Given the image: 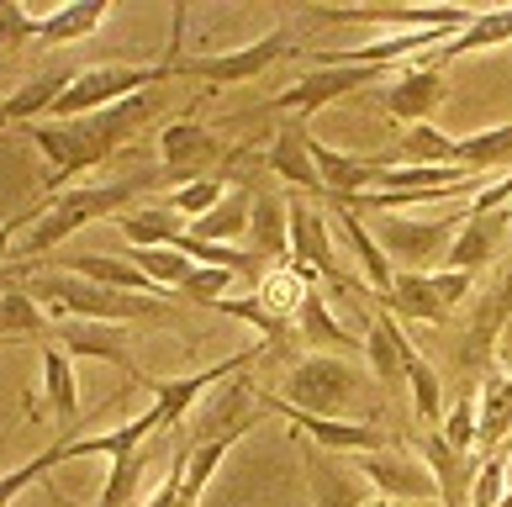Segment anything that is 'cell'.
Here are the masks:
<instances>
[{"label":"cell","instance_id":"cell-20","mask_svg":"<svg viewBox=\"0 0 512 507\" xmlns=\"http://www.w3.org/2000/svg\"><path fill=\"white\" fill-rule=\"evenodd\" d=\"M249 238H254V259H259L264 270L286 265V254H291V217H286V196H275V191H254Z\"/></svg>","mask_w":512,"mask_h":507},{"label":"cell","instance_id":"cell-33","mask_svg":"<svg viewBox=\"0 0 512 507\" xmlns=\"http://www.w3.org/2000/svg\"><path fill=\"white\" fill-rule=\"evenodd\" d=\"M249 159V148H233V154H227V164L217 169V175H206V180H191V185H175V191H169V212H180L185 222H196V217H206L212 212V206L227 196V180H233V164H243Z\"/></svg>","mask_w":512,"mask_h":507},{"label":"cell","instance_id":"cell-18","mask_svg":"<svg viewBox=\"0 0 512 507\" xmlns=\"http://www.w3.org/2000/svg\"><path fill=\"white\" fill-rule=\"evenodd\" d=\"M512 439V375L491 365L476 391V455H497Z\"/></svg>","mask_w":512,"mask_h":507},{"label":"cell","instance_id":"cell-2","mask_svg":"<svg viewBox=\"0 0 512 507\" xmlns=\"http://www.w3.org/2000/svg\"><path fill=\"white\" fill-rule=\"evenodd\" d=\"M148 117H154V90L106 106V111H96V117L27 122V127H16V133L37 143V154H43L48 169H53V185H64V180H74V175H85V169H101L127 138H138V127H143Z\"/></svg>","mask_w":512,"mask_h":507},{"label":"cell","instance_id":"cell-38","mask_svg":"<svg viewBox=\"0 0 512 507\" xmlns=\"http://www.w3.org/2000/svg\"><path fill=\"white\" fill-rule=\"evenodd\" d=\"M217 312H222V317H233V323H249V328H259L264 338H270V344H275V338H286V333H291L286 323H280V317H270V312L259 307V296H222V302H217Z\"/></svg>","mask_w":512,"mask_h":507},{"label":"cell","instance_id":"cell-8","mask_svg":"<svg viewBox=\"0 0 512 507\" xmlns=\"http://www.w3.org/2000/svg\"><path fill=\"white\" fill-rule=\"evenodd\" d=\"M259 412H280V418L291 423L296 439L307 444H322L333 449V455H370V449H381L386 434L375 423H338V418H312V412L291 407L286 397H275V391H259Z\"/></svg>","mask_w":512,"mask_h":507},{"label":"cell","instance_id":"cell-15","mask_svg":"<svg viewBox=\"0 0 512 507\" xmlns=\"http://www.w3.org/2000/svg\"><path fill=\"white\" fill-rule=\"evenodd\" d=\"M264 169H270L275 180H286L291 191H301V196H312V201L322 196V180H317V164H312V133H307L301 117L275 127L270 148H264Z\"/></svg>","mask_w":512,"mask_h":507},{"label":"cell","instance_id":"cell-48","mask_svg":"<svg viewBox=\"0 0 512 507\" xmlns=\"http://www.w3.org/2000/svg\"><path fill=\"white\" fill-rule=\"evenodd\" d=\"M507 444H512V439H507Z\"/></svg>","mask_w":512,"mask_h":507},{"label":"cell","instance_id":"cell-7","mask_svg":"<svg viewBox=\"0 0 512 507\" xmlns=\"http://www.w3.org/2000/svg\"><path fill=\"white\" fill-rule=\"evenodd\" d=\"M354 397V365L344 354H307V360L291 365L286 381V402L312 412V418H338Z\"/></svg>","mask_w":512,"mask_h":507},{"label":"cell","instance_id":"cell-37","mask_svg":"<svg viewBox=\"0 0 512 507\" xmlns=\"http://www.w3.org/2000/svg\"><path fill=\"white\" fill-rule=\"evenodd\" d=\"M127 259H132V265H138L148 280H154L159 291H164V286H175V291H180V286H185V275L196 270L180 249H132Z\"/></svg>","mask_w":512,"mask_h":507},{"label":"cell","instance_id":"cell-31","mask_svg":"<svg viewBox=\"0 0 512 507\" xmlns=\"http://www.w3.org/2000/svg\"><path fill=\"white\" fill-rule=\"evenodd\" d=\"M249 212H254V191H249V185H227V196L212 206V212L191 222V238H206V243H233V238L249 233Z\"/></svg>","mask_w":512,"mask_h":507},{"label":"cell","instance_id":"cell-42","mask_svg":"<svg viewBox=\"0 0 512 507\" xmlns=\"http://www.w3.org/2000/svg\"><path fill=\"white\" fill-rule=\"evenodd\" d=\"M428 280H433V296H439L444 312H454L460 302L476 296V275H465V270H428Z\"/></svg>","mask_w":512,"mask_h":507},{"label":"cell","instance_id":"cell-40","mask_svg":"<svg viewBox=\"0 0 512 507\" xmlns=\"http://www.w3.org/2000/svg\"><path fill=\"white\" fill-rule=\"evenodd\" d=\"M233 270H212V265H196L191 275H185V296H191V302H201V307H217L222 296H227V286H233Z\"/></svg>","mask_w":512,"mask_h":507},{"label":"cell","instance_id":"cell-6","mask_svg":"<svg viewBox=\"0 0 512 507\" xmlns=\"http://www.w3.org/2000/svg\"><path fill=\"white\" fill-rule=\"evenodd\" d=\"M449 96V74L428 59V53H417V59H407L402 69L386 80V90H375V106L386 111V117H396L402 127H417V122H433V111L444 106Z\"/></svg>","mask_w":512,"mask_h":507},{"label":"cell","instance_id":"cell-26","mask_svg":"<svg viewBox=\"0 0 512 507\" xmlns=\"http://www.w3.org/2000/svg\"><path fill=\"white\" fill-rule=\"evenodd\" d=\"M111 16L106 0H74V6H59L48 16H37V43L48 48H69V43H85L90 32Z\"/></svg>","mask_w":512,"mask_h":507},{"label":"cell","instance_id":"cell-16","mask_svg":"<svg viewBox=\"0 0 512 507\" xmlns=\"http://www.w3.org/2000/svg\"><path fill=\"white\" fill-rule=\"evenodd\" d=\"M412 449H417V460L428 465L439 502H444V507H470V486H476L481 460H476V455H460V449H449L439 434H433V428H428V434H417Z\"/></svg>","mask_w":512,"mask_h":507},{"label":"cell","instance_id":"cell-14","mask_svg":"<svg viewBox=\"0 0 512 507\" xmlns=\"http://www.w3.org/2000/svg\"><path fill=\"white\" fill-rule=\"evenodd\" d=\"M312 22H359V27H386V32H460L476 11L465 6H417V11H349V6H322V11H307Z\"/></svg>","mask_w":512,"mask_h":507},{"label":"cell","instance_id":"cell-32","mask_svg":"<svg viewBox=\"0 0 512 507\" xmlns=\"http://www.w3.org/2000/svg\"><path fill=\"white\" fill-rule=\"evenodd\" d=\"M454 164L470 169V175H491V180H497V169H512V122L460 138V143H454Z\"/></svg>","mask_w":512,"mask_h":507},{"label":"cell","instance_id":"cell-24","mask_svg":"<svg viewBox=\"0 0 512 507\" xmlns=\"http://www.w3.org/2000/svg\"><path fill=\"white\" fill-rule=\"evenodd\" d=\"M43 397L48 412L59 418V439H69L80 423V381H74V360L53 344H43Z\"/></svg>","mask_w":512,"mask_h":507},{"label":"cell","instance_id":"cell-19","mask_svg":"<svg viewBox=\"0 0 512 507\" xmlns=\"http://www.w3.org/2000/svg\"><path fill=\"white\" fill-rule=\"evenodd\" d=\"M74 69H48V74H32L11 90V96H0V127H27V122H43L53 101L69 90Z\"/></svg>","mask_w":512,"mask_h":507},{"label":"cell","instance_id":"cell-34","mask_svg":"<svg viewBox=\"0 0 512 507\" xmlns=\"http://www.w3.org/2000/svg\"><path fill=\"white\" fill-rule=\"evenodd\" d=\"M454 143H460V138H449L444 127L417 122V127H402V143H396L391 164H428V169H444V164H454Z\"/></svg>","mask_w":512,"mask_h":507},{"label":"cell","instance_id":"cell-5","mask_svg":"<svg viewBox=\"0 0 512 507\" xmlns=\"http://www.w3.org/2000/svg\"><path fill=\"white\" fill-rule=\"evenodd\" d=\"M465 217L470 212H444V217H433V222H417V217H381L375 222V243L386 249V259L396 270H439L444 265V254H449V243L454 233L465 228Z\"/></svg>","mask_w":512,"mask_h":507},{"label":"cell","instance_id":"cell-1","mask_svg":"<svg viewBox=\"0 0 512 507\" xmlns=\"http://www.w3.org/2000/svg\"><path fill=\"white\" fill-rule=\"evenodd\" d=\"M159 185H180V180L169 175L164 164H154V169H138V175L90 180V185H74V191H59V196L37 201L32 212H16L6 228H0V249L16 238L11 265H37V259H48L59 243H69L80 228H90V222L132 212V206H138V196L159 191Z\"/></svg>","mask_w":512,"mask_h":507},{"label":"cell","instance_id":"cell-13","mask_svg":"<svg viewBox=\"0 0 512 507\" xmlns=\"http://www.w3.org/2000/svg\"><path fill=\"white\" fill-rule=\"evenodd\" d=\"M354 465H359V476H365L381 497H391V502H423V497H439V492H433L428 465H423V460H412L407 449H396V444H381V449H370V455H354Z\"/></svg>","mask_w":512,"mask_h":507},{"label":"cell","instance_id":"cell-45","mask_svg":"<svg viewBox=\"0 0 512 507\" xmlns=\"http://www.w3.org/2000/svg\"><path fill=\"white\" fill-rule=\"evenodd\" d=\"M53 507H69V502H64V497H53Z\"/></svg>","mask_w":512,"mask_h":507},{"label":"cell","instance_id":"cell-44","mask_svg":"<svg viewBox=\"0 0 512 507\" xmlns=\"http://www.w3.org/2000/svg\"><path fill=\"white\" fill-rule=\"evenodd\" d=\"M365 507H396V502H391V497H370Z\"/></svg>","mask_w":512,"mask_h":507},{"label":"cell","instance_id":"cell-39","mask_svg":"<svg viewBox=\"0 0 512 507\" xmlns=\"http://www.w3.org/2000/svg\"><path fill=\"white\" fill-rule=\"evenodd\" d=\"M449 449H460V455H476V397H465L449 407V418H444V428H433Z\"/></svg>","mask_w":512,"mask_h":507},{"label":"cell","instance_id":"cell-46","mask_svg":"<svg viewBox=\"0 0 512 507\" xmlns=\"http://www.w3.org/2000/svg\"><path fill=\"white\" fill-rule=\"evenodd\" d=\"M0 344H6V338H0Z\"/></svg>","mask_w":512,"mask_h":507},{"label":"cell","instance_id":"cell-47","mask_svg":"<svg viewBox=\"0 0 512 507\" xmlns=\"http://www.w3.org/2000/svg\"><path fill=\"white\" fill-rule=\"evenodd\" d=\"M507 375H512V370H507Z\"/></svg>","mask_w":512,"mask_h":507},{"label":"cell","instance_id":"cell-9","mask_svg":"<svg viewBox=\"0 0 512 507\" xmlns=\"http://www.w3.org/2000/svg\"><path fill=\"white\" fill-rule=\"evenodd\" d=\"M43 344L64 349L69 360H106L132 375V386H148V370H138V360H132L127 349V333L117 323H85V317H64V323H53Z\"/></svg>","mask_w":512,"mask_h":507},{"label":"cell","instance_id":"cell-11","mask_svg":"<svg viewBox=\"0 0 512 507\" xmlns=\"http://www.w3.org/2000/svg\"><path fill=\"white\" fill-rule=\"evenodd\" d=\"M381 74H386V69H333V64H322V69H307L301 80H291L270 106H275V111H286V117H301V122H307L312 111H322V106H333V101L354 96L359 85H375Z\"/></svg>","mask_w":512,"mask_h":507},{"label":"cell","instance_id":"cell-41","mask_svg":"<svg viewBox=\"0 0 512 507\" xmlns=\"http://www.w3.org/2000/svg\"><path fill=\"white\" fill-rule=\"evenodd\" d=\"M37 43V16L27 6H16V0H6V11H0V48H27Z\"/></svg>","mask_w":512,"mask_h":507},{"label":"cell","instance_id":"cell-29","mask_svg":"<svg viewBox=\"0 0 512 507\" xmlns=\"http://www.w3.org/2000/svg\"><path fill=\"white\" fill-rule=\"evenodd\" d=\"M48 328H53V317L32 302L27 286L0 291V338H6V344H43Z\"/></svg>","mask_w":512,"mask_h":507},{"label":"cell","instance_id":"cell-17","mask_svg":"<svg viewBox=\"0 0 512 507\" xmlns=\"http://www.w3.org/2000/svg\"><path fill=\"white\" fill-rule=\"evenodd\" d=\"M512 228V212L502 206V212H481V217H465V228L454 233L449 243V254H444V265L439 270H465V275H481L491 259L502 254V238Z\"/></svg>","mask_w":512,"mask_h":507},{"label":"cell","instance_id":"cell-30","mask_svg":"<svg viewBox=\"0 0 512 507\" xmlns=\"http://www.w3.org/2000/svg\"><path fill=\"white\" fill-rule=\"evenodd\" d=\"M296 328H301V338L307 344H317V349H338L349 360V354H365V338H354L338 317L328 312V296H317V291H307V302H301V312H296Z\"/></svg>","mask_w":512,"mask_h":507},{"label":"cell","instance_id":"cell-43","mask_svg":"<svg viewBox=\"0 0 512 507\" xmlns=\"http://www.w3.org/2000/svg\"><path fill=\"white\" fill-rule=\"evenodd\" d=\"M497 360H502V365H512V317L502 323V338H497Z\"/></svg>","mask_w":512,"mask_h":507},{"label":"cell","instance_id":"cell-12","mask_svg":"<svg viewBox=\"0 0 512 507\" xmlns=\"http://www.w3.org/2000/svg\"><path fill=\"white\" fill-rule=\"evenodd\" d=\"M159 154H164V169H169V175H175L180 185H191V180L217 175L233 148H222L196 117H180V122H169L164 133H159Z\"/></svg>","mask_w":512,"mask_h":507},{"label":"cell","instance_id":"cell-3","mask_svg":"<svg viewBox=\"0 0 512 507\" xmlns=\"http://www.w3.org/2000/svg\"><path fill=\"white\" fill-rule=\"evenodd\" d=\"M169 80L164 64H96V69H74V80L43 122H74V117H96V111L143 96L148 85Z\"/></svg>","mask_w":512,"mask_h":507},{"label":"cell","instance_id":"cell-25","mask_svg":"<svg viewBox=\"0 0 512 507\" xmlns=\"http://www.w3.org/2000/svg\"><path fill=\"white\" fill-rule=\"evenodd\" d=\"M333 228L344 233V243L354 249V259H359V270H365V286L375 291V296H386L391 291V280H396V265L386 259V249L375 243V233L359 222V212H344V206H333Z\"/></svg>","mask_w":512,"mask_h":507},{"label":"cell","instance_id":"cell-23","mask_svg":"<svg viewBox=\"0 0 512 507\" xmlns=\"http://www.w3.org/2000/svg\"><path fill=\"white\" fill-rule=\"evenodd\" d=\"M111 222H117V233L132 249H175V243L191 233V222L180 212H169V206H132V212L111 217Z\"/></svg>","mask_w":512,"mask_h":507},{"label":"cell","instance_id":"cell-21","mask_svg":"<svg viewBox=\"0 0 512 507\" xmlns=\"http://www.w3.org/2000/svg\"><path fill=\"white\" fill-rule=\"evenodd\" d=\"M407 344L412 338L396 328V317H386V312H375L370 323H365V360H370V370H375V381H381L386 391H402L407 386Z\"/></svg>","mask_w":512,"mask_h":507},{"label":"cell","instance_id":"cell-28","mask_svg":"<svg viewBox=\"0 0 512 507\" xmlns=\"http://www.w3.org/2000/svg\"><path fill=\"white\" fill-rule=\"evenodd\" d=\"M497 43H512V11H476L444 48H433L428 59L444 69L449 59H460V53H481V48H497Z\"/></svg>","mask_w":512,"mask_h":507},{"label":"cell","instance_id":"cell-4","mask_svg":"<svg viewBox=\"0 0 512 507\" xmlns=\"http://www.w3.org/2000/svg\"><path fill=\"white\" fill-rule=\"evenodd\" d=\"M301 43H291V32L286 27H275V32H264L259 43H243L233 53H169L164 69H169V80L175 74H185V80H206V85H249L259 80L270 64L280 59H291Z\"/></svg>","mask_w":512,"mask_h":507},{"label":"cell","instance_id":"cell-36","mask_svg":"<svg viewBox=\"0 0 512 507\" xmlns=\"http://www.w3.org/2000/svg\"><path fill=\"white\" fill-rule=\"evenodd\" d=\"M64 444H69V439L48 444L43 455H32L27 465H11V471L0 476V507H11V502L22 497V492H32V486L43 481V476H53V465H64V460H69V455H64Z\"/></svg>","mask_w":512,"mask_h":507},{"label":"cell","instance_id":"cell-35","mask_svg":"<svg viewBox=\"0 0 512 507\" xmlns=\"http://www.w3.org/2000/svg\"><path fill=\"white\" fill-rule=\"evenodd\" d=\"M407 391H412V412L423 423H439V407H444V391H439V370L428 365V354L417 349V344H407Z\"/></svg>","mask_w":512,"mask_h":507},{"label":"cell","instance_id":"cell-27","mask_svg":"<svg viewBox=\"0 0 512 507\" xmlns=\"http://www.w3.org/2000/svg\"><path fill=\"white\" fill-rule=\"evenodd\" d=\"M381 307L386 317H412V323H444V307H439V296H433V280L423 270H396L391 280V291L381 296Z\"/></svg>","mask_w":512,"mask_h":507},{"label":"cell","instance_id":"cell-10","mask_svg":"<svg viewBox=\"0 0 512 507\" xmlns=\"http://www.w3.org/2000/svg\"><path fill=\"white\" fill-rule=\"evenodd\" d=\"M301 465H307L312 507H365L370 502V481L359 476L354 455H333V449L301 439Z\"/></svg>","mask_w":512,"mask_h":507},{"label":"cell","instance_id":"cell-22","mask_svg":"<svg viewBox=\"0 0 512 507\" xmlns=\"http://www.w3.org/2000/svg\"><path fill=\"white\" fill-rule=\"evenodd\" d=\"M312 270L307 265H296V259H286V265H275V270H264L259 275V286H254V296H259V307L270 312V317H280V323H296V312H301V302H307V291H312Z\"/></svg>","mask_w":512,"mask_h":507}]
</instances>
